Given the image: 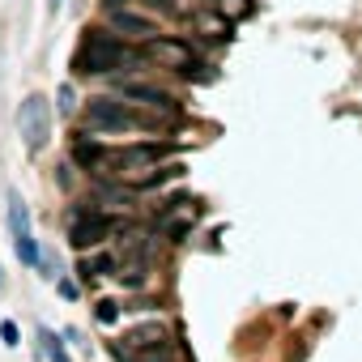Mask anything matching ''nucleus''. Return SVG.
<instances>
[{
	"label": "nucleus",
	"instance_id": "nucleus-1",
	"mask_svg": "<svg viewBox=\"0 0 362 362\" xmlns=\"http://www.w3.org/2000/svg\"><path fill=\"white\" fill-rule=\"evenodd\" d=\"M124 64H136V52H128L115 35L107 30H86L77 56H73V73L77 77H98V73H115Z\"/></svg>",
	"mask_w": 362,
	"mask_h": 362
},
{
	"label": "nucleus",
	"instance_id": "nucleus-2",
	"mask_svg": "<svg viewBox=\"0 0 362 362\" xmlns=\"http://www.w3.org/2000/svg\"><path fill=\"white\" fill-rule=\"evenodd\" d=\"M86 128L90 132H128V128H145V119L115 98H90L86 103Z\"/></svg>",
	"mask_w": 362,
	"mask_h": 362
},
{
	"label": "nucleus",
	"instance_id": "nucleus-3",
	"mask_svg": "<svg viewBox=\"0 0 362 362\" xmlns=\"http://www.w3.org/2000/svg\"><path fill=\"white\" fill-rule=\"evenodd\" d=\"M18 128H22V141L30 153H43L47 136H52V103L43 94H26L22 111H18Z\"/></svg>",
	"mask_w": 362,
	"mask_h": 362
},
{
	"label": "nucleus",
	"instance_id": "nucleus-4",
	"mask_svg": "<svg viewBox=\"0 0 362 362\" xmlns=\"http://www.w3.org/2000/svg\"><path fill=\"white\" fill-rule=\"evenodd\" d=\"M9 230H13V247H18V260L22 264H43V252H39V243H35V235H30V209H26V201L13 192L9 197Z\"/></svg>",
	"mask_w": 362,
	"mask_h": 362
},
{
	"label": "nucleus",
	"instance_id": "nucleus-5",
	"mask_svg": "<svg viewBox=\"0 0 362 362\" xmlns=\"http://www.w3.org/2000/svg\"><path fill=\"white\" fill-rule=\"evenodd\" d=\"M111 230H115V218H107V214H77L73 226H69V239H73V247H98L103 239H111Z\"/></svg>",
	"mask_w": 362,
	"mask_h": 362
},
{
	"label": "nucleus",
	"instance_id": "nucleus-6",
	"mask_svg": "<svg viewBox=\"0 0 362 362\" xmlns=\"http://www.w3.org/2000/svg\"><path fill=\"white\" fill-rule=\"evenodd\" d=\"M197 201H179V205H170L162 218H158V230L166 235V239H184L188 230H192V222H197Z\"/></svg>",
	"mask_w": 362,
	"mask_h": 362
},
{
	"label": "nucleus",
	"instance_id": "nucleus-7",
	"mask_svg": "<svg viewBox=\"0 0 362 362\" xmlns=\"http://www.w3.org/2000/svg\"><path fill=\"white\" fill-rule=\"evenodd\" d=\"M166 341H170V332H166L162 324H141V328H132V332L124 337L119 354H145V349H158V345H166Z\"/></svg>",
	"mask_w": 362,
	"mask_h": 362
},
{
	"label": "nucleus",
	"instance_id": "nucleus-8",
	"mask_svg": "<svg viewBox=\"0 0 362 362\" xmlns=\"http://www.w3.org/2000/svg\"><path fill=\"white\" fill-rule=\"evenodd\" d=\"M149 56L162 60V64H170V69H179V73H184L188 64H197L192 52H188V43H179V39H149Z\"/></svg>",
	"mask_w": 362,
	"mask_h": 362
},
{
	"label": "nucleus",
	"instance_id": "nucleus-9",
	"mask_svg": "<svg viewBox=\"0 0 362 362\" xmlns=\"http://www.w3.org/2000/svg\"><path fill=\"white\" fill-rule=\"evenodd\" d=\"M111 26H115L119 35H132V39H153V22L141 18V13H132L128 5H124V9H111Z\"/></svg>",
	"mask_w": 362,
	"mask_h": 362
},
{
	"label": "nucleus",
	"instance_id": "nucleus-10",
	"mask_svg": "<svg viewBox=\"0 0 362 362\" xmlns=\"http://www.w3.org/2000/svg\"><path fill=\"white\" fill-rule=\"evenodd\" d=\"M124 98H141L145 107H153V111H175V98L170 94H162V90H149V86H124Z\"/></svg>",
	"mask_w": 362,
	"mask_h": 362
},
{
	"label": "nucleus",
	"instance_id": "nucleus-11",
	"mask_svg": "<svg viewBox=\"0 0 362 362\" xmlns=\"http://www.w3.org/2000/svg\"><path fill=\"white\" fill-rule=\"evenodd\" d=\"M214 9H218V18L230 26V22H243V18H252V0H214Z\"/></svg>",
	"mask_w": 362,
	"mask_h": 362
},
{
	"label": "nucleus",
	"instance_id": "nucleus-12",
	"mask_svg": "<svg viewBox=\"0 0 362 362\" xmlns=\"http://www.w3.org/2000/svg\"><path fill=\"white\" fill-rule=\"evenodd\" d=\"M119 264H115V256H81V264H77V273L90 281V277H107V273H115Z\"/></svg>",
	"mask_w": 362,
	"mask_h": 362
},
{
	"label": "nucleus",
	"instance_id": "nucleus-13",
	"mask_svg": "<svg viewBox=\"0 0 362 362\" xmlns=\"http://www.w3.org/2000/svg\"><path fill=\"white\" fill-rule=\"evenodd\" d=\"M73 158H77L81 166L98 170V166H103V158H107V149H103L98 141H77V145H73Z\"/></svg>",
	"mask_w": 362,
	"mask_h": 362
},
{
	"label": "nucleus",
	"instance_id": "nucleus-14",
	"mask_svg": "<svg viewBox=\"0 0 362 362\" xmlns=\"http://www.w3.org/2000/svg\"><path fill=\"white\" fill-rule=\"evenodd\" d=\"M39 341H43V354H47V362H73V358L64 354V341H60L52 328H39Z\"/></svg>",
	"mask_w": 362,
	"mask_h": 362
},
{
	"label": "nucleus",
	"instance_id": "nucleus-15",
	"mask_svg": "<svg viewBox=\"0 0 362 362\" xmlns=\"http://www.w3.org/2000/svg\"><path fill=\"white\" fill-rule=\"evenodd\" d=\"M94 315H98V324H115V320H119V307H115V303H111V298H103V303H98V311H94Z\"/></svg>",
	"mask_w": 362,
	"mask_h": 362
},
{
	"label": "nucleus",
	"instance_id": "nucleus-16",
	"mask_svg": "<svg viewBox=\"0 0 362 362\" xmlns=\"http://www.w3.org/2000/svg\"><path fill=\"white\" fill-rule=\"evenodd\" d=\"M0 341H5V345H22V332H18V324H13V320L0 324Z\"/></svg>",
	"mask_w": 362,
	"mask_h": 362
},
{
	"label": "nucleus",
	"instance_id": "nucleus-17",
	"mask_svg": "<svg viewBox=\"0 0 362 362\" xmlns=\"http://www.w3.org/2000/svg\"><path fill=\"white\" fill-rule=\"evenodd\" d=\"M60 111H73V86L60 90Z\"/></svg>",
	"mask_w": 362,
	"mask_h": 362
}]
</instances>
